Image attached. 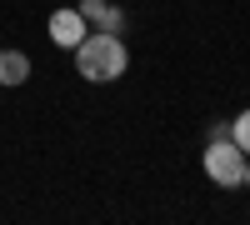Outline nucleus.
I'll use <instances>...</instances> for the list:
<instances>
[{
  "label": "nucleus",
  "instance_id": "obj_1",
  "mask_svg": "<svg viewBox=\"0 0 250 225\" xmlns=\"http://www.w3.org/2000/svg\"><path fill=\"white\" fill-rule=\"evenodd\" d=\"M75 70H80V80H90V85H105V80H120L130 70V50H125V40L115 30H90L75 45Z\"/></svg>",
  "mask_w": 250,
  "mask_h": 225
},
{
  "label": "nucleus",
  "instance_id": "obj_2",
  "mask_svg": "<svg viewBox=\"0 0 250 225\" xmlns=\"http://www.w3.org/2000/svg\"><path fill=\"white\" fill-rule=\"evenodd\" d=\"M200 170H205L210 185L235 190V185H245V150L235 145L230 135H225V140H210V145L200 150Z\"/></svg>",
  "mask_w": 250,
  "mask_h": 225
},
{
  "label": "nucleus",
  "instance_id": "obj_3",
  "mask_svg": "<svg viewBox=\"0 0 250 225\" xmlns=\"http://www.w3.org/2000/svg\"><path fill=\"white\" fill-rule=\"evenodd\" d=\"M45 30H50V40H55L60 50H75L80 40L90 35V25H85V15H80V5H60V10H50Z\"/></svg>",
  "mask_w": 250,
  "mask_h": 225
},
{
  "label": "nucleus",
  "instance_id": "obj_4",
  "mask_svg": "<svg viewBox=\"0 0 250 225\" xmlns=\"http://www.w3.org/2000/svg\"><path fill=\"white\" fill-rule=\"evenodd\" d=\"M80 15H85L90 30H120L125 25V10L110 5V0H80Z\"/></svg>",
  "mask_w": 250,
  "mask_h": 225
},
{
  "label": "nucleus",
  "instance_id": "obj_5",
  "mask_svg": "<svg viewBox=\"0 0 250 225\" xmlns=\"http://www.w3.org/2000/svg\"><path fill=\"white\" fill-rule=\"evenodd\" d=\"M30 80V55L25 50H0V90H15Z\"/></svg>",
  "mask_w": 250,
  "mask_h": 225
},
{
  "label": "nucleus",
  "instance_id": "obj_6",
  "mask_svg": "<svg viewBox=\"0 0 250 225\" xmlns=\"http://www.w3.org/2000/svg\"><path fill=\"white\" fill-rule=\"evenodd\" d=\"M230 140H235V145L250 155V110H240V115L230 120Z\"/></svg>",
  "mask_w": 250,
  "mask_h": 225
},
{
  "label": "nucleus",
  "instance_id": "obj_7",
  "mask_svg": "<svg viewBox=\"0 0 250 225\" xmlns=\"http://www.w3.org/2000/svg\"><path fill=\"white\" fill-rule=\"evenodd\" d=\"M245 190H250V155H245Z\"/></svg>",
  "mask_w": 250,
  "mask_h": 225
}]
</instances>
